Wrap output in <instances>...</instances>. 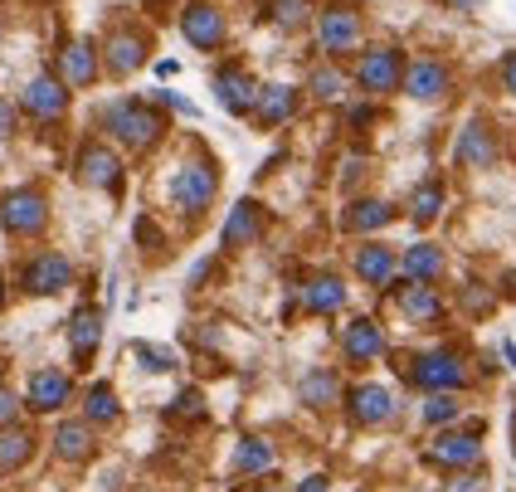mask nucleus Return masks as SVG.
I'll use <instances>...</instances> for the list:
<instances>
[{
    "label": "nucleus",
    "mask_w": 516,
    "mask_h": 492,
    "mask_svg": "<svg viewBox=\"0 0 516 492\" xmlns=\"http://www.w3.org/2000/svg\"><path fill=\"white\" fill-rule=\"evenodd\" d=\"M44 220H49V205H44V195H39V190L20 186V190H10V195L0 200V225H5V234H15V239L39 234Z\"/></svg>",
    "instance_id": "4"
},
{
    "label": "nucleus",
    "mask_w": 516,
    "mask_h": 492,
    "mask_svg": "<svg viewBox=\"0 0 516 492\" xmlns=\"http://www.w3.org/2000/svg\"><path fill=\"white\" fill-rule=\"evenodd\" d=\"M405 93L419 98V103H439L443 93H448V69H443L439 59H414L405 69Z\"/></svg>",
    "instance_id": "13"
},
{
    "label": "nucleus",
    "mask_w": 516,
    "mask_h": 492,
    "mask_svg": "<svg viewBox=\"0 0 516 492\" xmlns=\"http://www.w3.org/2000/svg\"><path fill=\"white\" fill-rule=\"evenodd\" d=\"M341 351H346V361H356V366H366V361H375V356H385V332H380V322H370V317L346 322V332H341Z\"/></svg>",
    "instance_id": "11"
},
{
    "label": "nucleus",
    "mask_w": 516,
    "mask_h": 492,
    "mask_svg": "<svg viewBox=\"0 0 516 492\" xmlns=\"http://www.w3.org/2000/svg\"><path fill=\"white\" fill-rule=\"evenodd\" d=\"M502 351H507V361H512V371H516V346L512 341H502Z\"/></svg>",
    "instance_id": "45"
},
{
    "label": "nucleus",
    "mask_w": 516,
    "mask_h": 492,
    "mask_svg": "<svg viewBox=\"0 0 516 492\" xmlns=\"http://www.w3.org/2000/svg\"><path fill=\"white\" fill-rule=\"evenodd\" d=\"M69 108V88L59 83V78H35L30 88H25V113L39 117V122H54V117H64Z\"/></svg>",
    "instance_id": "14"
},
{
    "label": "nucleus",
    "mask_w": 516,
    "mask_h": 492,
    "mask_svg": "<svg viewBox=\"0 0 516 492\" xmlns=\"http://www.w3.org/2000/svg\"><path fill=\"white\" fill-rule=\"evenodd\" d=\"M400 268H405L409 283H434V278L443 273V254L434 249V244H414V249H405Z\"/></svg>",
    "instance_id": "27"
},
{
    "label": "nucleus",
    "mask_w": 516,
    "mask_h": 492,
    "mask_svg": "<svg viewBox=\"0 0 516 492\" xmlns=\"http://www.w3.org/2000/svg\"><path fill=\"white\" fill-rule=\"evenodd\" d=\"M414 225H434L439 220V210H443V186L439 181H424V186L414 190Z\"/></svg>",
    "instance_id": "32"
},
{
    "label": "nucleus",
    "mask_w": 516,
    "mask_h": 492,
    "mask_svg": "<svg viewBox=\"0 0 516 492\" xmlns=\"http://www.w3.org/2000/svg\"><path fill=\"white\" fill-rule=\"evenodd\" d=\"M302 307L307 312H317V317H332L346 307V283L332 278V273H322V278H312L307 288H302Z\"/></svg>",
    "instance_id": "21"
},
{
    "label": "nucleus",
    "mask_w": 516,
    "mask_h": 492,
    "mask_svg": "<svg viewBox=\"0 0 516 492\" xmlns=\"http://www.w3.org/2000/svg\"><path fill=\"white\" fill-rule=\"evenodd\" d=\"M336 395H341V380H336V371H327V366H317L312 376L302 380V400H307V405H317V410L336 405Z\"/></svg>",
    "instance_id": "29"
},
{
    "label": "nucleus",
    "mask_w": 516,
    "mask_h": 492,
    "mask_svg": "<svg viewBox=\"0 0 516 492\" xmlns=\"http://www.w3.org/2000/svg\"><path fill=\"white\" fill-rule=\"evenodd\" d=\"M458 161L473 166V171H487V166L497 161V142H492V132H487L482 122H468V127H463V137H458Z\"/></svg>",
    "instance_id": "23"
},
{
    "label": "nucleus",
    "mask_w": 516,
    "mask_h": 492,
    "mask_svg": "<svg viewBox=\"0 0 516 492\" xmlns=\"http://www.w3.org/2000/svg\"><path fill=\"white\" fill-rule=\"evenodd\" d=\"M395 268H400V259H395V249H385V244L356 249V273L366 278L370 288H390V283H395Z\"/></svg>",
    "instance_id": "20"
},
{
    "label": "nucleus",
    "mask_w": 516,
    "mask_h": 492,
    "mask_svg": "<svg viewBox=\"0 0 516 492\" xmlns=\"http://www.w3.org/2000/svg\"><path fill=\"white\" fill-rule=\"evenodd\" d=\"M390 293L400 298L409 322H439L443 317V298L429 288V283H390Z\"/></svg>",
    "instance_id": "17"
},
{
    "label": "nucleus",
    "mask_w": 516,
    "mask_h": 492,
    "mask_svg": "<svg viewBox=\"0 0 516 492\" xmlns=\"http://www.w3.org/2000/svg\"><path fill=\"white\" fill-rule=\"evenodd\" d=\"M273 20H278L283 30L302 25V20H307V0H278V5H273Z\"/></svg>",
    "instance_id": "36"
},
{
    "label": "nucleus",
    "mask_w": 516,
    "mask_h": 492,
    "mask_svg": "<svg viewBox=\"0 0 516 492\" xmlns=\"http://www.w3.org/2000/svg\"><path fill=\"white\" fill-rule=\"evenodd\" d=\"M263 492H273V488H263Z\"/></svg>",
    "instance_id": "47"
},
{
    "label": "nucleus",
    "mask_w": 516,
    "mask_h": 492,
    "mask_svg": "<svg viewBox=\"0 0 516 492\" xmlns=\"http://www.w3.org/2000/svg\"><path fill=\"white\" fill-rule=\"evenodd\" d=\"M30 454H35V439H30L25 429H0V468H5V473L20 468Z\"/></svg>",
    "instance_id": "31"
},
{
    "label": "nucleus",
    "mask_w": 516,
    "mask_h": 492,
    "mask_svg": "<svg viewBox=\"0 0 516 492\" xmlns=\"http://www.w3.org/2000/svg\"><path fill=\"white\" fill-rule=\"evenodd\" d=\"M297 492H327V478H322V473H312V478H307Z\"/></svg>",
    "instance_id": "44"
},
{
    "label": "nucleus",
    "mask_w": 516,
    "mask_h": 492,
    "mask_svg": "<svg viewBox=\"0 0 516 492\" xmlns=\"http://www.w3.org/2000/svg\"><path fill=\"white\" fill-rule=\"evenodd\" d=\"M10 132H15V108L0 98V137H10Z\"/></svg>",
    "instance_id": "42"
},
{
    "label": "nucleus",
    "mask_w": 516,
    "mask_h": 492,
    "mask_svg": "<svg viewBox=\"0 0 516 492\" xmlns=\"http://www.w3.org/2000/svg\"><path fill=\"white\" fill-rule=\"evenodd\" d=\"M64 288H74V264L64 259V254H35L30 264H25V293H35V298H54V293H64Z\"/></svg>",
    "instance_id": "5"
},
{
    "label": "nucleus",
    "mask_w": 516,
    "mask_h": 492,
    "mask_svg": "<svg viewBox=\"0 0 516 492\" xmlns=\"http://www.w3.org/2000/svg\"><path fill=\"white\" fill-rule=\"evenodd\" d=\"M181 30L195 49H220L224 44V15L215 5H190L181 15Z\"/></svg>",
    "instance_id": "15"
},
{
    "label": "nucleus",
    "mask_w": 516,
    "mask_h": 492,
    "mask_svg": "<svg viewBox=\"0 0 516 492\" xmlns=\"http://www.w3.org/2000/svg\"><path fill=\"white\" fill-rule=\"evenodd\" d=\"M103 341V307H78L69 322V346H74V366H88L93 351Z\"/></svg>",
    "instance_id": "16"
},
{
    "label": "nucleus",
    "mask_w": 516,
    "mask_h": 492,
    "mask_svg": "<svg viewBox=\"0 0 516 492\" xmlns=\"http://www.w3.org/2000/svg\"><path fill=\"white\" fill-rule=\"evenodd\" d=\"M15 415H20V400L0 385V429H10V424H15Z\"/></svg>",
    "instance_id": "40"
},
{
    "label": "nucleus",
    "mask_w": 516,
    "mask_h": 492,
    "mask_svg": "<svg viewBox=\"0 0 516 492\" xmlns=\"http://www.w3.org/2000/svg\"><path fill=\"white\" fill-rule=\"evenodd\" d=\"M346 415H351V424H361V429H375V424H385V419L395 415V395L385 385H356L346 395Z\"/></svg>",
    "instance_id": "8"
},
{
    "label": "nucleus",
    "mask_w": 516,
    "mask_h": 492,
    "mask_svg": "<svg viewBox=\"0 0 516 492\" xmlns=\"http://www.w3.org/2000/svg\"><path fill=\"white\" fill-rule=\"evenodd\" d=\"M59 69H64V83H74V88H83V83H93L98 78V59H93V44L88 39H74L64 54H59Z\"/></svg>",
    "instance_id": "24"
},
{
    "label": "nucleus",
    "mask_w": 516,
    "mask_h": 492,
    "mask_svg": "<svg viewBox=\"0 0 516 492\" xmlns=\"http://www.w3.org/2000/svg\"><path fill=\"white\" fill-rule=\"evenodd\" d=\"M395 220V210L385 205V200H361V205H351V215H346V229H356V234H370V229H385Z\"/></svg>",
    "instance_id": "30"
},
{
    "label": "nucleus",
    "mask_w": 516,
    "mask_h": 492,
    "mask_svg": "<svg viewBox=\"0 0 516 492\" xmlns=\"http://www.w3.org/2000/svg\"><path fill=\"white\" fill-rule=\"evenodd\" d=\"M356 44H361V20L351 10H327L322 15V49L327 54H346Z\"/></svg>",
    "instance_id": "19"
},
{
    "label": "nucleus",
    "mask_w": 516,
    "mask_h": 492,
    "mask_svg": "<svg viewBox=\"0 0 516 492\" xmlns=\"http://www.w3.org/2000/svg\"><path fill=\"white\" fill-rule=\"evenodd\" d=\"M54 454L64 458V463H83V458L93 454V434H88V424H59V434H54Z\"/></svg>",
    "instance_id": "28"
},
{
    "label": "nucleus",
    "mask_w": 516,
    "mask_h": 492,
    "mask_svg": "<svg viewBox=\"0 0 516 492\" xmlns=\"http://www.w3.org/2000/svg\"><path fill=\"white\" fill-rule=\"evenodd\" d=\"M137 356L147 361V371H171V366H176L171 351H161V346H137Z\"/></svg>",
    "instance_id": "37"
},
{
    "label": "nucleus",
    "mask_w": 516,
    "mask_h": 492,
    "mask_svg": "<svg viewBox=\"0 0 516 492\" xmlns=\"http://www.w3.org/2000/svg\"><path fill=\"white\" fill-rule=\"evenodd\" d=\"M356 83H361L366 93H395V88L405 83V59H400V49H370V54H361Z\"/></svg>",
    "instance_id": "6"
},
{
    "label": "nucleus",
    "mask_w": 516,
    "mask_h": 492,
    "mask_svg": "<svg viewBox=\"0 0 516 492\" xmlns=\"http://www.w3.org/2000/svg\"><path fill=\"white\" fill-rule=\"evenodd\" d=\"M443 492H487V478H482V473H463V478H453Z\"/></svg>",
    "instance_id": "39"
},
{
    "label": "nucleus",
    "mask_w": 516,
    "mask_h": 492,
    "mask_svg": "<svg viewBox=\"0 0 516 492\" xmlns=\"http://www.w3.org/2000/svg\"><path fill=\"white\" fill-rule=\"evenodd\" d=\"M176 415H190V419L205 415V400H200V390H181V395H176Z\"/></svg>",
    "instance_id": "38"
},
{
    "label": "nucleus",
    "mask_w": 516,
    "mask_h": 492,
    "mask_svg": "<svg viewBox=\"0 0 516 492\" xmlns=\"http://www.w3.org/2000/svg\"><path fill=\"white\" fill-rule=\"evenodd\" d=\"M215 190H220V176H215L210 161H185L181 171L171 176V200H176V210H185V215L210 210Z\"/></svg>",
    "instance_id": "2"
},
{
    "label": "nucleus",
    "mask_w": 516,
    "mask_h": 492,
    "mask_svg": "<svg viewBox=\"0 0 516 492\" xmlns=\"http://www.w3.org/2000/svg\"><path fill=\"white\" fill-rule=\"evenodd\" d=\"M210 264H215V259H200V264L185 273V283H190V288H200V283H205V273H210Z\"/></svg>",
    "instance_id": "41"
},
{
    "label": "nucleus",
    "mask_w": 516,
    "mask_h": 492,
    "mask_svg": "<svg viewBox=\"0 0 516 492\" xmlns=\"http://www.w3.org/2000/svg\"><path fill=\"white\" fill-rule=\"evenodd\" d=\"M409 380L419 385V390H429V395H439V390H463V380H468V366H463V356H453V351H429V356H414V366H409Z\"/></svg>",
    "instance_id": "3"
},
{
    "label": "nucleus",
    "mask_w": 516,
    "mask_h": 492,
    "mask_svg": "<svg viewBox=\"0 0 516 492\" xmlns=\"http://www.w3.org/2000/svg\"><path fill=\"white\" fill-rule=\"evenodd\" d=\"M502 83H507V93H516V54L502 59Z\"/></svg>",
    "instance_id": "43"
},
{
    "label": "nucleus",
    "mask_w": 516,
    "mask_h": 492,
    "mask_svg": "<svg viewBox=\"0 0 516 492\" xmlns=\"http://www.w3.org/2000/svg\"><path fill=\"white\" fill-rule=\"evenodd\" d=\"M307 88H312L322 103H332V98H341V93H346V78L336 74V69H317V74L307 78Z\"/></svg>",
    "instance_id": "35"
},
{
    "label": "nucleus",
    "mask_w": 516,
    "mask_h": 492,
    "mask_svg": "<svg viewBox=\"0 0 516 492\" xmlns=\"http://www.w3.org/2000/svg\"><path fill=\"white\" fill-rule=\"evenodd\" d=\"M142 59H147V39L137 35V30H117V35L108 39V69L112 74H137Z\"/></svg>",
    "instance_id": "22"
},
{
    "label": "nucleus",
    "mask_w": 516,
    "mask_h": 492,
    "mask_svg": "<svg viewBox=\"0 0 516 492\" xmlns=\"http://www.w3.org/2000/svg\"><path fill=\"white\" fill-rule=\"evenodd\" d=\"M258 122H268V127H278V122H288L297 113V93L293 88H283V83H273V88H263L258 93Z\"/></svg>",
    "instance_id": "26"
},
{
    "label": "nucleus",
    "mask_w": 516,
    "mask_h": 492,
    "mask_svg": "<svg viewBox=\"0 0 516 492\" xmlns=\"http://www.w3.org/2000/svg\"><path fill=\"white\" fill-rule=\"evenodd\" d=\"M103 122H108V132L122 142V147H132V152H147L151 142L166 132V117L156 113V103H147V98H122V103H112L108 113H103Z\"/></svg>",
    "instance_id": "1"
},
{
    "label": "nucleus",
    "mask_w": 516,
    "mask_h": 492,
    "mask_svg": "<svg viewBox=\"0 0 516 492\" xmlns=\"http://www.w3.org/2000/svg\"><path fill=\"white\" fill-rule=\"evenodd\" d=\"M258 234H263V210H258L254 200H239L234 210H229V220H224V249H244V244H254Z\"/></svg>",
    "instance_id": "18"
},
{
    "label": "nucleus",
    "mask_w": 516,
    "mask_h": 492,
    "mask_svg": "<svg viewBox=\"0 0 516 492\" xmlns=\"http://www.w3.org/2000/svg\"><path fill=\"white\" fill-rule=\"evenodd\" d=\"M482 429H463V434H453V429H443L439 439L429 444V463H439V468H473L482 458Z\"/></svg>",
    "instance_id": "7"
},
{
    "label": "nucleus",
    "mask_w": 516,
    "mask_h": 492,
    "mask_svg": "<svg viewBox=\"0 0 516 492\" xmlns=\"http://www.w3.org/2000/svg\"><path fill=\"white\" fill-rule=\"evenodd\" d=\"M458 415H463V405H458V395H453V390H439V395H429V400H424V424H434V429L453 424Z\"/></svg>",
    "instance_id": "34"
},
{
    "label": "nucleus",
    "mask_w": 516,
    "mask_h": 492,
    "mask_svg": "<svg viewBox=\"0 0 516 492\" xmlns=\"http://www.w3.org/2000/svg\"><path fill=\"white\" fill-rule=\"evenodd\" d=\"M78 176H83V186H93V190H117L122 166H117V156H112L108 147L88 142V147L78 152Z\"/></svg>",
    "instance_id": "12"
},
{
    "label": "nucleus",
    "mask_w": 516,
    "mask_h": 492,
    "mask_svg": "<svg viewBox=\"0 0 516 492\" xmlns=\"http://www.w3.org/2000/svg\"><path fill=\"white\" fill-rule=\"evenodd\" d=\"M268 468H273V444H263V439H239V449L229 458V473L258 478V473H268Z\"/></svg>",
    "instance_id": "25"
},
{
    "label": "nucleus",
    "mask_w": 516,
    "mask_h": 492,
    "mask_svg": "<svg viewBox=\"0 0 516 492\" xmlns=\"http://www.w3.org/2000/svg\"><path fill=\"white\" fill-rule=\"evenodd\" d=\"M69 395H74V380L64 376V371H54V366L35 371V376H30V390H25L30 410H39V415H54V410H64V405H69Z\"/></svg>",
    "instance_id": "9"
},
{
    "label": "nucleus",
    "mask_w": 516,
    "mask_h": 492,
    "mask_svg": "<svg viewBox=\"0 0 516 492\" xmlns=\"http://www.w3.org/2000/svg\"><path fill=\"white\" fill-rule=\"evenodd\" d=\"M0 303H5V293H0Z\"/></svg>",
    "instance_id": "46"
},
{
    "label": "nucleus",
    "mask_w": 516,
    "mask_h": 492,
    "mask_svg": "<svg viewBox=\"0 0 516 492\" xmlns=\"http://www.w3.org/2000/svg\"><path fill=\"white\" fill-rule=\"evenodd\" d=\"M215 93H220L224 113L244 117V113H254V108H258V93H263V88H258V83L244 74L239 64H234V69H220V74H215Z\"/></svg>",
    "instance_id": "10"
},
{
    "label": "nucleus",
    "mask_w": 516,
    "mask_h": 492,
    "mask_svg": "<svg viewBox=\"0 0 516 492\" xmlns=\"http://www.w3.org/2000/svg\"><path fill=\"white\" fill-rule=\"evenodd\" d=\"M83 415H88V424H112V419H117V390H112V385H93Z\"/></svg>",
    "instance_id": "33"
}]
</instances>
